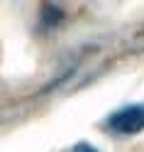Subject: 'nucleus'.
<instances>
[{"label": "nucleus", "mask_w": 144, "mask_h": 152, "mask_svg": "<svg viewBox=\"0 0 144 152\" xmlns=\"http://www.w3.org/2000/svg\"><path fill=\"white\" fill-rule=\"evenodd\" d=\"M105 128L115 135H137L144 130V106L142 103H132V106H124L120 110H115L112 115H108L105 120Z\"/></svg>", "instance_id": "obj_1"}, {"label": "nucleus", "mask_w": 144, "mask_h": 152, "mask_svg": "<svg viewBox=\"0 0 144 152\" xmlns=\"http://www.w3.org/2000/svg\"><path fill=\"white\" fill-rule=\"evenodd\" d=\"M64 17L66 15H64V10H61L59 5H49V3L42 5V25L44 27H56Z\"/></svg>", "instance_id": "obj_2"}, {"label": "nucleus", "mask_w": 144, "mask_h": 152, "mask_svg": "<svg viewBox=\"0 0 144 152\" xmlns=\"http://www.w3.org/2000/svg\"><path fill=\"white\" fill-rule=\"evenodd\" d=\"M124 49H130V52H144V25L137 27V30H134V32L127 37Z\"/></svg>", "instance_id": "obj_3"}, {"label": "nucleus", "mask_w": 144, "mask_h": 152, "mask_svg": "<svg viewBox=\"0 0 144 152\" xmlns=\"http://www.w3.org/2000/svg\"><path fill=\"white\" fill-rule=\"evenodd\" d=\"M71 152H100L95 145H90V142H78V145H73Z\"/></svg>", "instance_id": "obj_4"}]
</instances>
